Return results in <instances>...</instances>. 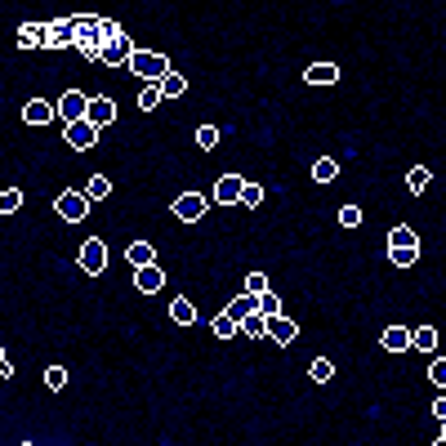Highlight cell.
Here are the masks:
<instances>
[{
    "label": "cell",
    "instance_id": "836d02e7",
    "mask_svg": "<svg viewBox=\"0 0 446 446\" xmlns=\"http://www.w3.org/2000/svg\"><path fill=\"white\" fill-rule=\"evenodd\" d=\"M415 259H420V245H410V250H388V263H393V268H410Z\"/></svg>",
    "mask_w": 446,
    "mask_h": 446
},
{
    "label": "cell",
    "instance_id": "83f0119b",
    "mask_svg": "<svg viewBox=\"0 0 446 446\" xmlns=\"http://www.w3.org/2000/svg\"><path fill=\"white\" fill-rule=\"evenodd\" d=\"M196 147L214 152V147H219V125H196Z\"/></svg>",
    "mask_w": 446,
    "mask_h": 446
},
{
    "label": "cell",
    "instance_id": "4dcf8cb0",
    "mask_svg": "<svg viewBox=\"0 0 446 446\" xmlns=\"http://www.w3.org/2000/svg\"><path fill=\"white\" fill-rule=\"evenodd\" d=\"M107 192H112V179H107V174H94V179H90V188H85L90 201H103Z\"/></svg>",
    "mask_w": 446,
    "mask_h": 446
},
{
    "label": "cell",
    "instance_id": "8d00e7d4",
    "mask_svg": "<svg viewBox=\"0 0 446 446\" xmlns=\"http://www.w3.org/2000/svg\"><path fill=\"white\" fill-rule=\"evenodd\" d=\"M156 103H161V85H147V90L139 94V107H143V112H156Z\"/></svg>",
    "mask_w": 446,
    "mask_h": 446
},
{
    "label": "cell",
    "instance_id": "7c38bea8",
    "mask_svg": "<svg viewBox=\"0 0 446 446\" xmlns=\"http://www.w3.org/2000/svg\"><path fill=\"white\" fill-rule=\"evenodd\" d=\"M165 286V268L161 263H152V268H134V290L139 294H156Z\"/></svg>",
    "mask_w": 446,
    "mask_h": 446
},
{
    "label": "cell",
    "instance_id": "ac0fdd59",
    "mask_svg": "<svg viewBox=\"0 0 446 446\" xmlns=\"http://www.w3.org/2000/svg\"><path fill=\"white\" fill-rule=\"evenodd\" d=\"M379 344H384L388 353H406V349H410V330H406V326H388L384 335H379Z\"/></svg>",
    "mask_w": 446,
    "mask_h": 446
},
{
    "label": "cell",
    "instance_id": "ab89813d",
    "mask_svg": "<svg viewBox=\"0 0 446 446\" xmlns=\"http://www.w3.org/2000/svg\"><path fill=\"white\" fill-rule=\"evenodd\" d=\"M14 375V361H9V353H0V379H9Z\"/></svg>",
    "mask_w": 446,
    "mask_h": 446
},
{
    "label": "cell",
    "instance_id": "3957f363",
    "mask_svg": "<svg viewBox=\"0 0 446 446\" xmlns=\"http://www.w3.org/2000/svg\"><path fill=\"white\" fill-rule=\"evenodd\" d=\"M170 210H174L179 223H201L206 210H210V196H201V192H179Z\"/></svg>",
    "mask_w": 446,
    "mask_h": 446
},
{
    "label": "cell",
    "instance_id": "ba28073f",
    "mask_svg": "<svg viewBox=\"0 0 446 446\" xmlns=\"http://www.w3.org/2000/svg\"><path fill=\"white\" fill-rule=\"evenodd\" d=\"M268 339L277 344V349H290V344L299 339V322L294 317H272L268 322Z\"/></svg>",
    "mask_w": 446,
    "mask_h": 446
},
{
    "label": "cell",
    "instance_id": "277c9868",
    "mask_svg": "<svg viewBox=\"0 0 446 446\" xmlns=\"http://www.w3.org/2000/svg\"><path fill=\"white\" fill-rule=\"evenodd\" d=\"M58 121H63V125H80V121H90V94H80V90L58 94Z\"/></svg>",
    "mask_w": 446,
    "mask_h": 446
},
{
    "label": "cell",
    "instance_id": "f35d334b",
    "mask_svg": "<svg viewBox=\"0 0 446 446\" xmlns=\"http://www.w3.org/2000/svg\"><path fill=\"white\" fill-rule=\"evenodd\" d=\"M428 379L446 393V357H433V366H428Z\"/></svg>",
    "mask_w": 446,
    "mask_h": 446
},
{
    "label": "cell",
    "instance_id": "9c48e42d",
    "mask_svg": "<svg viewBox=\"0 0 446 446\" xmlns=\"http://www.w3.org/2000/svg\"><path fill=\"white\" fill-rule=\"evenodd\" d=\"M139 49L129 45V36L125 41H117V45H103L98 49V63H107V68H129V58H134Z\"/></svg>",
    "mask_w": 446,
    "mask_h": 446
},
{
    "label": "cell",
    "instance_id": "44dd1931",
    "mask_svg": "<svg viewBox=\"0 0 446 446\" xmlns=\"http://www.w3.org/2000/svg\"><path fill=\"white\" fill-rule=\"evenodd\" d=\"M210 330H214V339H237V335H241V322L228 317V312H219V317L210 322Z\"/></svg>",
    "mask_w": 446,
    "mask_h": 446
},
{
    "label": "cell",
    "instance_id": "b9f144b4",
    "mask_svg": "<svg viewBox=\"0 0 446 446\" xmlns=\"http://www.w3.org/2000/svg\"><path fill=\"white\" fill-rule=\"evenodd\" d=\"M433 446H446V437H437V442H433Z\"/></svg>",
    "mask_w": 446,
    "mask_h": 446
},
{
    "label": "cell",
    "instance_id": "9a60e30c",
    "mask_svg": "<svg viewBox=\"0 0 446 446\" xmlns=\"http://www.w3.org/2000/svg\"><path fill=\"white\" fill-rule=\"evenodd\" d=\"M112 121H117V103H112L107 94L90 98V125H98V129H103V125H112Z\"/></svg>",
    "mask_w": 446,
    "mask_h": 446
},
{
    "label": "cell",
    "instance_id": "2e32d148",
    "mask_svg": "<svg viewBox=\"0 0 446 446\" xmlns=\"http://www.w3.org/2000/svg\"><path fill=\"white\" fill-rule=\"evenodd\" d=\"M304 80H308V85H335V80H339V68H335V63H308V68H304Z\"/></svg>",
    "mask_w": 446,
    "mask_h": 446
},
{
    "label": "cell",
    "instance_id": "74e56055",
    "mask_svg": "<svg viewBox=\"0 0 446 446\" xmlns=\"http://www.w3.org/2000/svg\"><path fill=\"white\" fill-rule=\"evenodd\" d=\"M361 223V206H339V228H357Z\"/></svg>",
    "mask_w": 446,
    "mask_h": 446
},
{
    "label": "cell",
    "instance_id": "d590c367",
    "mask_svg": "<svg viewBox=\"0 0 446 446\" xmlns=\"http://www.w3.org/2000/svg\"><path fill=\"white\" fill-rule=\"evenodd\" d=\"M45 388H68V371H63V366H45Z\"/></svg>",
    "mask_w": 446,
    "mask_h": 446
},
{
    "label": "cell",
    "instance_id": "d6986e66",
    "mask_svg": "<svg viewBox=\"0 0 446 446\" xmlns=\"http://www.w3.org/2000/svg\"><path fill=\"white\" fill-rule=\"evenodd\" d=\"M339 179V161L335 156H317L312 161V184H335Z\"/></svg>",
    "mask_w": 446,
    "mask_h": 446
},
{
    "label": "cell",
    "instance_id": "f1b7e54d",
    "mask_svg": "<svg viewBox=\"0 0 446 446\" xmlns=\"http://www.w3.org/2000/svg\"><path fill=\"white\" fill-rule=\"evenodd\" d=\"M98 36H103V45H117V41H125V31L117 18H98Z\"/></svg>",
    "mask_w": 446,
    "mask_h": 446
},
{
    "label": "cell",
    "instance_id": "30bf717a",
    "mask_svg": "<svg viewBox=\"0 0 446 446\" xmlns=\"http://www.w3.org/2000/svg\"><path fill=\"white\" fill-rule=\"evenodd\" d=\"M241 192H245V179H241V174H223L219 184H214V196H210V201L233 206V201H241Z\"/></svg>",
    "mask_w": 446,
    "mask_h": 446
},
{
    "label": "cell",
    "instance_id": "d4e9b609",
    "mask_svg": "<svg viewBox=\"0 0 446 446\" xmlns=\"http://www.w3.org/2000/svg\"><path fill=\"white\" fill-rule=\"evenodd\" d=\"M428 184H433V170H428V165H410L406 170V188L410 192H424Z\"/></svg>",
    "mask_w": 446,
    "mask_h": 446
},
{
    "label": "cell",
    "instance_id": "d6a6232c",
    "mask_svg": "<svg viewBox=\"0 0 446 446\" xmlns=\"http://www.w3.org/2000/svg\"><path fill=\"white\" fill-rule=\"evenodd\" d=\"M0 210H5V214H18V210H23V192H18V188H5V192H0Z\"/></svg>",
    "mask_w": 446,
    "mask_h": 446
},
{
    "label": "cell",
    "instance_id": "603a6c76",
    "mask_svg": "<svg viewBox=\"0 0 446 446\" xmlns=\"http://www.w3.org/2000/svg\"><path fill=\"white\" fill-rule=\"evenodd\" d=\"M184 94H188V76L184 72H170L161 80V98H184Z\"/></svg>",
    "mask_w": 446,
    "mask_h": 446
},
{
    "label": "cell",
    "instance_id": "5b68a950",
    "mask_svg": "<svg viewBox=\"0 0 446 446\" xmlns=\"http://www.w3.org/2000/svg\"><path fill=\"white\" fill-rule=\"evenodd\" d=\"M63 143L72 147V152H90V147L98 143V125L80 121V125H63Z\"/></svg>",
    "mask_w": 446,
    "mask_h": 446
},
{
    "label": "cell",
    "instance_id": "6da1fadb",
    "mask_svg": "<svg viewBox=\"0 0 446 446\" xmlns=\"http://www.w3.org/2000/svg\"><path fill=\"white\" fill-rule=\"evenodd\" d=\"M129 72H134L139 80H147V85H161L174 68H170V58H165L161 49H139V54L129 58Z\"/></svg>",
    "mask_w": 446,
    "mask_h": 446
},
{
    "label": "cell",
    "instance_id": "f546056e",
    "mask_svg": "<svg viewBox=\"0 0 446 446\" xmlns=\"http://www.w3.org/2000/svg\"><path fill=\"white\" fill-rule=\"evenodd\" d=\"M263 196H268V188H263V184H245L241 206H245V210H259V206H263Z\"/></svg>",
    "mask_w": 446,
    "mask_h": 446
},
{
    "label": "cell",
    "instance_id": "52a82bcc",
    "mask_svg": "<svg viewBox=\"0 0 446 446\" xmlns=\"http://www.w3.org/2000/svg\"><path fill=\"white\" fill-rule=\"evenodd\" d=\"M58 117V103H49V98H27L23 103V121L27 125H49Z\"/></svg>",
    "mask_w": 446,
    "mask_h": 446
},
{
    "label": "cell",
    "instance_id": "8fae6325",
    "mask_svg": "<svg viewBox=\"0 0 446 446\" xmlns=\"http://www.w3.org/2000/svg\"><path fill=\"white\" fill-rule=\"evenodd\" d=\"M49 49H76V23L72 18L49 23Z\"/></svg>",
    "mask_w": 446,
    "mask_h": 446
},
{
    "label": "cell",
    "instance_id": "ee69618b",
    "mask_svg": "<svg viewBox=\"0 0 446 446\" xmlns=\"http://www.w3.org/2000/svg\"><path fill=\"white\" fill-rule=\"evenodd\" d=\"M18 446H31V442H18Z\"/></svg>",
    "mask_w": 446,
    "mask_h": 446
},
{
    "label": "cell",
    "instance_id": "8992f818",
    "mask_svg": "<svg viewBox=\"0 0 446 446\" xmlns=\"http://www.w3.org/2000/svg\"><path fill=\"white\" fill-rule=\"evenodd\" d=\"M80 268H85L90 277H98V272L107 268V245L98 241V237H90L85 245H80Z\"/></svg>",
    "mask_w": 446,
    "mask_h": 446
},
{
    "label": "cell",
    "instance_id": "4316f807",
    "mask_svg": "<svg viewBox=\"0 0 446 446\" xmlns=\"http://www.w3.org/2000/svg\"><path fill=\"white\" fill-rule=\"evenodd\" d=\"M308 375H312V384H330V379H335V361H330V357H317V361L308 366Z\"/></svg>",
    "mask_w": 446,
    "mask_h": 446
},
{
    "label": "cell",
    "instance_id": "ffe728a7",
    "mask_svg": "<svg viewBox=\"0 0 446 446\" xmlns=\"http://www.w3.org/2000/svg\"><path fill=\"white\" fill-rule=\"evenodd\" d=\"M255 312H259V299H255V294H237V299L233 304H228V317H237V322H245V317H255Z\"/></svg>",
    "mask_w": 446,
    "mask_h": 446
},
{
    "label": "cell",
    "instance_id": "cb8c5ba5",
    "mask_svg": "<svg viewBox=\"0 0 446 446\" xmlns=\"http://www.w3.org/2000/svg\"><path fill=\"white\" fill-rule=\"evenodd\" d=\"M410 349H420V353H433V349H437V330H433V326H420V330H410Z\"/></svg>",
    "mask_w": 446,
    "mask_h": 446
},
{
    "label": "cell",
    "instance_id": "7402d4cb",
    "mask_svg": "<svg viewBox=\"0 0 446 446\" xmlns=\"http://www.w3.org/2000/svg\"><path fill=\"white\" fill-rule=\"evenodd\" d=\"M410 245H420V237L410 233V223H398L388 233V250H410Z\"/></svg>",
    "mask_w": 446,
    "mask_h": 446
},
{
    "label": "cell",
    "instance_id": "7bdbcfd3",
    "mask_svg": "<svg viewBox=\"0 0 446 446\" xmlns=\"http://www.w3.org/2000/svg\"><path fill=\"white\" fill-rule=\"evenodd\" d=\"M442 437H446V420H442Z\"/></svg>",
    "mask_w": 446,
    "mask_h": 446
},
{
    "label": "cell",
    "instance_id": "5bb4252c",
    "mask_svg": "<svg viewBox=\"0 0 446 446\" xmlns=\"http://www.w3.org/2000/svg\"><path fill=\"white\" fill-rule=\"evenodd\" d=\"M125 263H129V268H152V263H156L152 241H129L125 245Z\"/></svg>",
    "mask_w": 446,
    "mask_h": 446
},
{
    "label": "cell",
    "instance_id": "484cf974",
    "mask_svg": "<svg viewBox=\"0 0 446 446\" xmlns=\"http://www.w3.org/2000/svg\"><path fill=\"white\" fill-rule=\"evenodd\" d=\"M241 335H245V339H268V317H263V312L245 317V322H241Z\"/></svg>",
    "mask_w": 446,
    "mask_h": 446
},
{
    "label": "cell",
    "instance_id": "4fadbf2b",
    "mask_svg": "<svg viewBox=\"0 0 446 446\" xmlns=\"http://www.w3.org/2000/svg\"><path fill=\"white\" fill-rule=\"evenodd\" d=\"M18 45L23 49H49V23H23L18 27Z\"/></svg>",
    "mask_w": 446,
    "mask_h": 446
},
{
    "label": "cell",
    "instance_id": "e0dca14e",
    "mask_svg": "<svg viewBox=\"0 0 446 446\" xmlns=\"http://www.w3.org/2000/svg\"><path fill=\"white\" fill-rule=\"evenodd\" d=\"M170 322L174 326H192L196 322V308H192L188 294H174V299H170Z\"/></svg>",
    "mask_w": 446,
    "mask_h": 446
},
{
    "label": "cell",
    "instance_id": "e575fe53",
    "mask_svg": "<svg viewBox=\"0 0 446 446\" xmlns=\"http://www.w3.org/2000/svg\"><path fill=\"white\" fill-rule=\"evenodd\" d=\"M259 312H263V317H268V322H272V317H286V312H282V299H277L272 290H268V294H263V299H259Z\"/></svg>",
    "mask_w": 446,
    "mask_h": 446
},
{
    "label": "cell",
    "instance_id": "1f68e13d",
    "mask_svg": "<svg viewBox=\"0 0 446 446\" xmlns=\"http://www.w3.org/2000/svg\"><path fill=\"white\" fill-rule=\"evenodd\" d=\"M245 294L263 299V294H268V277H263V272H245Z\"/></svg>",
    "mask_w": 446,
    "mask_h": 446
},
{
    "label": "cell",
    "instance_id": "60d3db41",
    "mask_svg": "<svg viewBox=\"0 0 446 446\" xmlns=\"http://www.w3.org/2000/svg\"><path fill=\"white\" fill-rule=\"evenodd\" d=\"M433 415H437V420H446V393H442V398L433 402Z\"/></svg>",
    "mask_w": 446,
    "mask_h": 446
},
{
    "label": "cell",
    "instance_id": "7a4b0ae2",
    "mask_svg": "<svg viewBox=\"0 0 446 446\" xmlns=\"http://www.w3.org/2000/svg\"><path fill=\"white\" fill-rule=\"evenodd\" d=\"M54 214L63 223H80L90 214V196L85 192H76V188H68V192H58L54 196Z\"/></svg>",
    "mask_w": 446,
    "mask_h": 446
}]
</instances>
